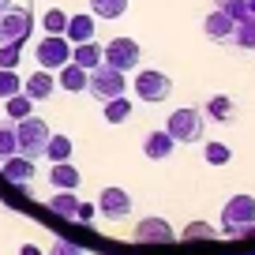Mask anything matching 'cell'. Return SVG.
<instances>
[{"label": "cell", "instance_id": "cell-1", "mask_svg": "<svg viewBox=\"0 0 255 255\" xmlns=\"http://www.w3.org/2000/svg\"><path fill=\"white\" fill-rule=\"evenodd\" d=\"M222 233L225 237H248L255 233V195H233L222 207Z\"/></svg>", "mask_w": 255, "mask_h": 255}, {"label": "cell", "instance_id": "cell-2", "mask_svg": "<svg viewBox=\"0 0 255 255\" xmlns=\"http://www.w3.org/2000/svg\"><path fill=\"white\" fill-rule=\"evenodd\" d=\"M34 30V11L30 4H11V8L0 11V45H26V38H30Z\"/></svg>", "mask_w": 255, "mask_h": 255}, {"label": "cell", "instance_id": "cell-3", "mask_svg": "<svg viewBox=\"0 0 255 255\" xmlns=\"http://www.w3.org/2000/svg\"><path fill=\"white\" fill-rule=\"evenodd\" d=\"M203 128H207L203 109H173V113H169V120H165V131H169L173 143H199Z\"/></svg>", "mask_w": 255, "mask_h": 255}, {"label": "cell", "instance_id": "cell-4", "mask_svg": "<svg viewBox=\"0 0 255 255\" xmlns=\"http://www.w3.org/2000/svg\"><path fill=\"white\" fill-rule=\"evenodd\" d=\"M45 139H49V124L41 117H23L15 120V150L26 154V158H41V150H45Z\"/></svg>", "mask_w": 255, "mask_h": 255}, {"label": "cell", "instance_id": "cell-5", "mask_svg": "<svg viewBox=\"0 0 255 255\" xmlns=\"http://www.w3.org/2000/svg\"><path fill=\"white\" fill-rule=\"evenodd\" d=\"M87 90H90V98H98V102L120 98L128 90L124 72H117V68H109V64H98V68H90V72H87Z\"/></svg>", "mask_w": 255, "mask_h": 255}, {"label": "cell", "instance_id": "cell-6", "mask_svg": "<svg viewBox=\"0 0 255 255\" xmlns=\"http://www.w3.org/2000/svg\"><path fill=\"white\" fill-rule=\"evenodd\" d=\"M102 64H109L117 72H131L143 64V49L135 38H113L109 45H102Z\"/></svg>", "mask_w": 255, "mask_h": 255}, {"label": "cell", "instance_id": "cell-7", "mask_svg": "<svg viewBox=\"0 0 255 255\" xmlns=\"http://www.w3.org/2000/svg\"><path fill=\"white\" fill-rule=\"evenodd\" d=\"M34 60L45 68V72H56L64 64L72 60V41L64 38V34H45V38L34 45Z\"/></svg>", "mask_w": 255, "mask_h": 255}, {"label": "cell", "instance_id": "cell-8", "mask_svg": "<svg viewBox=\"0 0 255 255\" xmlns=\"http://www.w3.org/2000/svg\"><path fill=\"white\" fill-rule=\"evenodd\" d=\"M135 94L143 98V102H150V105H158V102H165L169 94H173V79L169 75H161V72H139L135 75Z\"/></svg>", "mask_w": 255, "mask_h": 255}, {"label": "cell", "instance_id": "cell-9", "mask_svg": "<svg viewBox=\"0 0 255 255\" xmlns=\"http://www.w3.org/2000/svg\"><path fill=\"white\" fill-rule=\"evenodd\" d=\"M98 214L113 218V222H124V218L131 214V195H128L124 188H105L102 195H98Z\"/></svg>", "mask_w": 255, "mask_h": 255}, {"label": "cell", "instance_id": "cell-10", "mask_svg": "<svg viewBox=\"0 0 255 255\" xmlns=\"http://www.w3.org/2000/svg\"><path fill=\"white\" fill-rule=\"evenodd\" d=\"M135 240H143V244H169L173 240V225L165 218H143L135 225Z\"/></svg>", "mask_w": 255, "mask_h": 255}, {"label": "cell", "instance_id": "cell-11", "mask_svg": "<svg viewBox=\"0 0 255 255\" xmlns=\"http://www.w3.org/2000/svg\"><path fill=\"white\" fill-rule=\"evenodd\" d=\"M233 26H237V23H233L229 15H222L218 8L203 19V34H207L214 45H233Z\"/></svg>", "mask_w": 255, "mask_h": 255}, {"label": "cell", "instance_id": "cell-12", "mask_svg": "<svg viewBox=\"0 0 255 255\" xmlns=\"http://www.w3.org/2000/svg\"><path fill=\"white\" fill-rule=\"evenodd\" d=\"M34 176H38L34 158H26V154H11V158H4V180H11V184H30Z\"/></svg>", "mask_w": 255, "mask_h": 255}, {"label": "cell", "instance_id": "cell-13", "mask_svg": "<svg viewBox=\"0 0 255 255\" xmlns=\"http://www.w3.org/2000/svg\"><path fill=\"white\" fill-rule=\"evenodd\" d=\"M26 98L30 102H45V98H53L56 94V79H53V72H45V68H38V72H30L26 75Z\"/></svg>", "mask_w": 255, "mask_h": 255}, {"label": "cell", "instance_id": "cell-14", "mask_svg": "<svg viewBox=\"0 0 255 255\" xmlns=\"http://www.w3.org/2000/svg\"><path fill=\"white\" fill-rule=\"evenodd\" d=\"M173 150H176V143L169 139L165 128H161V131H146V139H143V154H146L150 161H165Z\"/></svg>", "mask_w": 255, "mask_h": 255}, {"label": "cell", "instance_id": "cell-15", "mask_svg": "<svg viewBox=\"0 0 255 255\" xmlns=\"http://www.w3.org/2000/svg\"><path fill=\"white\" fill-rule=\"evenodd\" d=\"M49 184H53L56 191H75L79 188V169H75L72 161H56L53 173H49Z\"/></svg>", "mask_w": 255, "mask_h": 255}, {"label": "cell", "instance_id": "cell-16", "mask_svg": "<svg viewBox=\"0 0 255 255\" xmlns=\"http://www.w3.org/2000/svg\"><path fill=\"white\" fill-rule=\"evenodd\" d=\"M64 38L79 45V41L94 38V15H68V26H64Z\"/></svg>", "mask_w": 255, "mask_h": 255}, {"label": "cell", "instance_id": "cell-17", "mask_svg": "<svg viewBox=\"0 0 255 255\" xmlns=\"http://www.w3.org/2000/svg\"><path fill=\"white\" fill-rule=\"evenodd\" d=\"M56 83H60L68 94H83V90H87V68H79V64L68 60L60 68V75H56Z\"/></svg>", "mask_w": 255, "mask_h": 255}, {"label": "cell", "instance_id": "cell-18", "mask_svg": "<svg viewBox=\"0 0 255 255\" xmlns=\"http://www.w3.org/2000/svg\"><path fill=\"white\" fill-rule=\"evenodd\" d=\"M72 139L68 135H53V131H49V139H45V150H41V158H49L56 165V161H72Z\"/></svg>", "mask_w": 255, "mask_h": 255}, {"label": "cell", "instance_id": "cell-19", "mask_svg": "<svg viewBox=\"0 0 255 255\" xmlns=\"http://www.w3.org/2000/svg\"><path fill=\"white\" fill-rule=\"evenodd\" d=\"M72 64H79V68H98V64H102V45H98L94 38L90 41H79V45L72 49Z\"/></svg>", "mask_w": 255, "mask_h": 255}, {"label": "cell", "instance_id": "cell-20", "mask_svg": "<svg viewBox=\"0 0 255 255\" xmlns=\"http://www.w3.org/2000/svg\"><path fill=\"white\" fill-rule=\"evenodd\" d=\"M49 210L56 218H68L75 222V210H79V199H75V191H53V199H49Z\"/></svg>", "mask_w": 255, "mask_h": 255}, {"label": "cell", "instance_id": "cell-21", "mask_svg": "<svg viewBox=\"0 0 255 255\" xmlns=\"http://www.w3.org/2000/svg\"><path fill=\"white\" fill-rule=\"evenodd\" d=\"M34 113V102L19 90V94H11V98H4V117L8 120H23V117H30Z\"/></svg>", "mask_w": 255, "mask_h": 255}, {"label": "cell", "instance_id": "cell-22", "mask_svg": "<svg viewBox=\"0 0 255 255\" xmlns=\"http://www.w3.org/2000/svg\"><path fill=\"white\" fill-rule=\"evenodd\" d=\"M128 11V0H90V15L94 19H120Z\"/></svg>", "mask_w": 255, "mask_h": 255}, {"label": "cell", "instance_id": "cell-23", "mask_svg": "<svg viewBox=\"0 0 255 255\" xmlns=\"http://www.w3.org/2000/svg\"><path fill=\"white\" fill-rule=\"evenodd\" d=\"M102 105H105V120H109V124H124V120L131 117V102H128L124 94L109 98V102H102Z\"/></svg>", "mask_w": 255, "mask_h": 255}, {"label": "cell", "instance_id": "cell-24", "mask_svg": "<svg viewBox=\"0 0 255 255\" xmlns=\"http://www.w3.org/2000/svg\"><path fill=\"white\" fill-rule=\"evenodd\" d=\"M233 45H240V49H255V15L240 19V23L233 26Z\"/></svg>", "mask_w": 255, "mask_h": 255}, {"label": "cell", "instance_id": "cell-25", "mask_svg": "<svg viewBox=\"0 0 255 255\" xmlns=\"http://www.w3.org/2000/svg\"><path fill=\"white\" fill-rule=\"evenodd\" d=\"M203 117L229 120V117H233V98H229V94H214V98L207 102V113H203Z\"/></svg>", "mask_w": 255, "mask_h": 255}, {"label": "cell", "instance_id": "cell-26", "mask_svg": "<svg viewBox=\"0 0 255 255\" xmlns=\"http://www.w3.org/2000/svg\"><path fill=\"white\" fill-rule=\"evenodd\" d=\"M15 150V120H0V161L11 158Z\"/></svg>", "mask_w": 255, "mask_h": 255}, {"label": "cell", "instance_id": "cell-27", "mask_svg": "<svg viewBox=\"0 0 255 255\" xmlns=\"http://www.w3.org/2000/svg\"><path fill=\"white\" fill-rule=\"evenodd\" d=\"M214 4H218V11H222V15L233 19V23H240V19L252 15V11H248V0H214Z\"/></svg>", "mask_w": 255, "mask_h": 255}, {"label": "cell", "instance_id": "cell-28", "mask_svg": "<svg viewBox=\"0 0 255 255\" xmlns=\"http://www.w3.org/2000/svg\"><path fill=\"white\" fill-rule=\"evenodd\" d=\"M23 90V79H19L15 68H0V98H11Z\"/></svg>", "mask_w": 255, "mask_h": 255}, {"label": "cell", "instance_id": "cell-29", "mask_svg": "<svg viewBox=\"0 0 255 255\" xmlns=\"http://www.w3.org/2000/svg\"><path fill=\"white\" fill-rule=\"evenodd\" d=\"M41 26H45V34H64V26H68V15H64L60 8H49L45 15H41Z\"/></svg>", "mask_w": 255, "mask_h": 255}, {"label": "cell", "instance_id": "cell-30", "mask_svg": "<svg viewBox=\"0 0 255 255\" xmlns=\"http://www.w3.org/2000/svg\"><path fill=\"white\" fill-rule=\"evenodd\" d=\"M203 158H207V165H229V146L225 143H207V150H203Z\"/></svg>", "mask_w": 255, "mask_h": 255}, {"label": "cell", "instance_id": "cell-31", "mask_svg": "<svg viewBox=\"0 0 255 255\" xmlns=\"http://www.w3.org/2000/svg\"><path fill=\"white\" fill-rule=\"evenodd\" d=\"M19 56H23V45H0V68H15L19 64Z\"/></svg>", "mask_w": 255, "mask_h": 255}, {"label": "cell", "instance_id": "cell-32", "mask_svg": "<svg viewBox=\"0 0 255 255\" xmlns=\"http://www.w3.org/2000/svg\"><path fill=\"white\" fill-rule=\"evenodd\" d=\"M184 237H188V240H203V237H214V229H210V225H203V222H191L188 225V229H184Z\"/></svg>", "mask_w": 255, "mask_h": 255}, {"label": "cell", "instance_id": "cell-33", "mask_svg": "<svg viewBox=\"0 0 255 255\" xmlns=\"http://www.w3.org/2000/svg\"><path fill=\"white\" fill-rule=\"evenodd\" d=\"M49 255H83V248L72 240H56V244H49Z\"/></svg>", "mask_w": 255, "mask_h": 255}, {"label": "cell", "instance_id": "cell-34", "mask_svg": "<svg viewBox=\"0 0 255 255\" xmlns=\"http://www.w3.org/2000/svg\"><path fill=\"white\" fill-rule=\"evenodd\" d=\"M98 207H90V203H79V210H75V222H94Z\"/></svg>", "mask_w": 255, "mask_h": 255}, {"label": "cell", "instance_id": "cell-35", "mask_svg": "<svg viewBox=\"0 0 255 255\" xmlns=\"http://www.w3.org/2000/svg\"><path fill=\"white\" fill-rule=\"evenodd\" d=\"M19 255H41V248L38 244H23V248H19Z\"/></svg>", "mask_w": 255, "mask_h": 255}, {"label": "cell", "instance_id": "cell-36", "mask_svg": "<svg viewBox=\"0 0 255 255\" xmlns=\"http://www.w3.org/2000/svg\"><path fill=\"white\" fill-rule=\"evenodd\" d=\"M4 8H11V0H0V11H4Z\"/></svg>", "mask_w": 255, "mask_h": 255}, {"label": "cell", "instance_id": "cell-37", "mask_svg": "<svg viewBox=\"0 0 255 255\" xmlns=\"http://www.w3.org/2000/svg\"><path fill=\"white\" fill-rule=\"evenodd\" d=\"M248 11H252V15H255V0H248Z\"/></svg>", "mask_w": 255, "mask_h": 255}]
</instances>
